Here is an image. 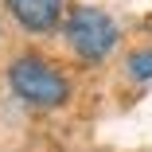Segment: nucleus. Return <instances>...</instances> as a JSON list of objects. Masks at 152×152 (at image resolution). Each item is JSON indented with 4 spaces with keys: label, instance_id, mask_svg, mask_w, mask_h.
<instances>
[{
    "label": "nucleus",
    "instance_id": "20e7f679",
    "mask_svg": "<svg viewBox=\"0 0 152 152\" xmlns=\"http://www.w3.org/2000/svg\"><path fill=\"white\" fill-rule=\"evenodd\" d=\"M125 74L133 82H152V47H137L125 58Z\"/></svg>",
    "mask_w": 152,
    "mask_h": 152
},
{
    "label": "nucleus",
    "instance_id": "f03ea898",
    "mask_svg": "<svg viewBox=\"0 0 152 152\" xmlns=\"http://www.w3.org/2000/svg\"><path fill=\"white\" fill-rule=\"evenodd\" d=\"M63 35H66V47L82 58V63H102V58L113 55L121 31H117V23H113L109 12L78 4V8H70V16L63 23Z\"/></svg>",
    "mask_w": 152,
    "mask_h": 152
},
{
    "label": "nucleus",
    "instance_id": "f257e3e1",
    "mask_svg": "<svg viewBox=\"0 0 152 152\" xmlns=\"http://www.w3.org/2000/svg\"><path fill=\"white\" fill-rule=\"evenodd\" d=\"M8 86L23 105L58 109L70 102V78L43 55H16L8 63Z\"/></svg>",
    "mask_w": 152,
    "mask_h": 152
},
{
    "label": "nucleus",
    "instance_id": "7ed1b4c3",
    "mask_svg": "<svg viewBox=\"0 0 152 152\" xmlns=\"http://www.w3.org/2000/svg\"><path fill=\"white\" fill-rule=\"evenodd\" d=\"M4 8L23 31H35V35L55 31L63 23V0H4Z\"/></svg>",
    "mask_w": 152,
    "mask_h": 152
}]
</instances>
